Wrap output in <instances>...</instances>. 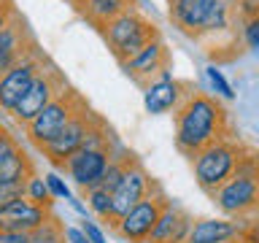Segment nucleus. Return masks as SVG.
Instances as JSON below:
<instances>
[{"label":"nucleus","instance_id":"nucleus-1","mask_svg":"<svg viewBox=\"0 0 259 243\" xmlns=\"http://www.w3.org/2000/svg\"><path fill=\"white\" fill-rule=\"evenodd\" d=\"M173 122H176V149L189 159L205 146L232 138V122L222 100L202 92L200 87H194L178 103V108L173 111Z\"/></svg>","mask_w":259,"mask_h":243},{"label":"nucleus","instance_id":"nucleus-2","mask_svg":"<svg viewBox=\"0 0 259 243\" xmlns=\"http://www.w3.org/2000/svg\"><path fill=\"white\" fill-rule=\"evenodd\" d=\"M167 16L173 27L192 40L227 32L238 22L232 0H167Z\"/></svg>","mask_w":259,"mask_h":243},{"label":"nucleus","instance_id":"nucleus-3","mask_svg":"<svg viewBox=\"0 0 259 243\" xmlns=\"http://www.w3.org/2000/svg\"><path fill=\"white\" fill-rule=\"evenodd\" d=\"M216 208L230 219L259 216V151L248 149L238 162L232 178L210 194Z\"/></svg>","mask_w":259,"mask_h":243},{"label":"nucleus","instance_id":"nucleus-4","mask_svg":"<svg viewBox=\"0 0 259 243\" xmlns=\"http://www.w3.org/2000/svg\"><path fill=\"white\" fill-rule=\"evenodd\" d=\"M248 151L246 143H240L238 138H224L205 146L202 151H197L192 157V170H194V181L202 192L213 194L222 184H227L238 168V162L243 159V154Z\"/></svg>","mask_w":259,"mask_h":243},{"label":"nucleus","instance_id":"nucleus-5","mask_svg":"<svg viewBox=\"0 0 259 243\" xmlns=\"http://www.w3.org/2000/svg\"><path fill=\"white\" fill-rule=\"evenodd\" d=\"M100 35H103L105 44H108L113 60L121 65L135 52H141L149 40L159 38L162 32H159L157 24H154L149 16H143L141 11H127V14L116 16V19H111L108 24H103Z\"/></svg>","mask_w":259,"mask_h":243},{"label":"nucleus","instance_id":"nucleus-6","mask_svg":"<svg viewBox=\"0 0 259 243\" xmlns=\"http://www.w3.org/2000/svg\"><path fill=\"white\" fill-rule=\"evenodd\" d=\"M84 105H87L84 95L76 92V89L68 84L60 95L54 97L52 103L46 105L44 111L38 113L35 119L30 122L27 127H24V135H27V141L35 143L38 149H40V146H46L49 141H52V138L60 135V130L68 125V122L76 116V113L84 108Z\"/></svg>","mask_w":259,"mask_h":243},{"label":"nucleus","instance_id":"nucleus-7","mask_svg":"<svg viewBox=\"0 0 259 243\" xmlns=\"http://www.w3.org/2000/svg\"><path fill=\"white\" fill-rule=\"evenodd\" d=\"M65 87H68V78H65V73L57 68L52 60H49L44 68H40V73L35 76V81L30 84V89L24 92V97L11 108V119H14L19 127H27L30 122L35 119L38 113L44 111L46 105L52 103Z\"/></svg>","mask_w":259,"mask_h":243},{"label":"nucleus","instance_id":"nucleus-8","mask_svg":"<svg viewBox=\"0 0 259 243\" xmlns=\"http://www.w3.org/2000/svg\"><path fill=\"white\" fill-rule=\"evenodd\" d=\"M46 62H49V54L40 49V44H35L0 76V111L11 113V108L24 97V92L30 89V84L35 81V76Z\"/></svg>","mask_w":259,"mask_h":243},{"label":"nucleus","instance_id":"nucleus-9","mask_svg":"<svg viewBox=\"0 0 259 243\" xmlns=\"http://www.w3.org/2000/svg\"><path fill=\"white\" fill-rule=\"evenodd\" d=\"M157 189H162V186L149 176V170H146L133 154L127 162V168H124V176H121L119 186L111 192V230H113V224H116V219H121L133 206H138L143 197H149V194L157 192Z\"/></svg>","mask_w":259,"mask_h":243},{"label":"nucleus","instance_id":"nucleus-10","mask_svg":"<svg viewBox=\"0 0 259 243\" xmlns=\"http://www.w3.org/2000/svg\"><path fill=\"white\" fill-rule=\"evenodd\" d=\"M167 194L157 189L151 192L149 197H143L138 206H133L127 211L121 219H116V224H113V232L119 235L124 243H146L149 240V235L154 230V224H157L159 214L165 211L167 206Z\"/></svg>","mask_w":259,"mask_h":243},{"label":"nucleus","instance_id":"nucleus-11","mask_svg":"<svg viewBox=\"0 0 259 243\" xmlns=\"http://www.w3.org/2000/svg\"><path fill=\"white\" fill-rule=\"evenodd\" d=\"M100 119V113H95L92 108H89V103L81 108L76 116H73L68 125H65L60 130V135L52 138L46 146H40V151H44V157L52 162V165L60 170L62 168V162L70 157V154H76L81 146H84L87 141V135H89V130L95 127V122Z\"/></svg>","mask_w":259,"mask_h":243},{"label":"nucleus","instance_id":"nucleus-12","mask_svg":"<svg viewBox=\"0 0 259 243\" xmlns=\"http://www.w3.org/2000/svg\"><path fill=\"white\" fill-rule=\"evenodd\" d=\"M170 65H173V54H170V49L167 44L159 38H154L149 40L141 52H135L130 60H124L119 65L121 70H124V76L133 81V84L138 87H149L151 81H157L165 70H170Z\"/></svg>","mask_w":259,"mask_h":243},{"label":"nucleus","instance_id":"nucleus-13","mask_svg":"<svg viewBox=\"0 0 259 243\" xmlns=\"http://www.w3.org/2000/svg\"><path fill=\"white\" fill-rule=\"evenodd\" d=\"M113 151H116V146L113 149H78L76 154H70L68 159L62 162V173H68V178H73V184L78 186V189H92V186L100 184V178L105 173V168H108V162L113 157Z\"/></svg>","mask_w":259,"mask_h":243},{"label":"nucleus","instance_id":"nucleus-14","mask_svg":"<svg viewBox=\"0 0 259 243\" xmlns=\"http://www.w3.org/2000/svg\"><path fill=\"white\" fill-rule=\"evenodd\" d=\"M194 87H197V84H192V81H181V78H173V73L165 70L157 81H151L149 87H143V105H146V111H149V113L176 111L178 103H181Z\"/></svg>","mask_w":259,"mask_h":243},{"label":"nucleus","instance_id":"nucleus-15","mask_svg":"<svg viewBox=\"0 0 259 243\" xmlns=\"http://www.w3.org/2000/svg\"><path fill=\"white\" fill-rule=\"evenodd\" d=\"M52 219V208L35 206L27 197L11 200L0 208V230L3 232H32L40 224H46Z\"/></svg>","mask_w":259,"mask_h":243},{"label":"nucleus","instance_id":"nucleus-16","mask_svg":"<svg viewBox=\"0 0 259 243\" xmlns=\"http://www.w3.org/2000/svg\"><path fill=\"white\" fill-rule=\"evenodd\" d=\"M35 44H38V38H35V32L30 30V22L24 19L22 14H16L14 19L8 22V27L0 32V76H3L24 52H30Z\"/></svg>","mask_w":259,"mask_h":243},{"label":"nucleus","instance_id":"nucleus-17","mask_svg":"<svg viewBox=\"0 0 259 243\" xmlns=\"http://www.w3.org/2000/svg\"><path fill=\"white\" fill-rule=\"evenodd\" d=\"M192 222H194V219L186 214L184 208L167 202L165 211L159 214L157 224H154V230H151V235H149V240H146V243H186L189 230H192Z\"/></svg>","mask_w":259,"mask_h":243},{"label":"nucleus","instance_id":"nucleus-18","mask_svg":"<svg viewBox=\"0 0 259 243\" xmlns=\"http://www.w3.org/2000/svg\"><path fill=\"white\" fill-rule=\"evenodd\" d=\"M68 3L81 19H87L97 30L121 14L138 11V0H68Z\"/></svg>","mask_w":259,"mask_h":243},{"label":"nucleus","instance_id":"nucleus-19","mask_svg":"<svg viewBox=\"0 0 259 243\" xmlns=\"http://www.w3.org/2000/svg\"><path fill=\"white\" fill-rule=\"evenodd\" d=\"M238 238V222L230 219H197L192 222L186 243H227Z\"/></svg>","mask_w":259,"mask_h":243},{"label":"nucleus","instance_id":"nucleus-20","mask_svg":"<svg viewBox=\"0 0 259 243\" xmlns=\"http://www.w3.org/2000/svg\"><path fill=\"white\" fill-rule=\"evenodd\" d=\"M84 194H87V208L111 227V194L105 189H100V186H92V189H87Z\"/></svg>","mask_w":259,"mask_h":243},{"label":"nucleus","instance_id":"nucleus-21","mask_svg":"<svg viewBox=\"0 0 259 243\" xmlns=\"http://www.w3.org/2000/svg\"><path fill=\"white\" fill-rule=\"evenodd\" d=\"M24 197L32 200L35 206H44V208H52L54 206V197L49 192V186L44 181V176H38V170L27 178V189H24Z\"/></svg>","mask_w":259,"mask_h":243},{"label":"nucleus","instance_id":"nucleus-22","mask_svg":"<svg viewBox=\"0 0 259 243\" xmlns=\"http://www.w3.org/2000/svg\"><path fill=\"white\" fill-rule=\"evenodd\" d=\"M240 40L246 49H254V52H259V14L254 16V19L243 22L240 24Z\"/></svg>","mask_w":259,"mask_h":243},{"label":"nucleus","instance_id":"nucleus-23","mask_svg":"<svg viewBox=\"0 0 259 243\" xmlns=\"http://www.w3.org/2000/svg\"><path fill=\"white\" fill-rule=\"evenodd\" d=\"M24 189H27V178L24 181H0V208L11 200L24 197Z\"/></svg>","mask_w":259,"mask_h":243},{"label":"nucleus","instance_id":"nucleus-24","mask_svg":"<svg viewBox=\"0 0 259 243\" xmlns=\"http://www.w3.org/2000/svg\"><path fill=\"white\" fill-rule=\"evenodd\" d=\"M19 149H22L19 141H16V138H14L11 133H8V130H6L3 125H0V168H3L6 162L11 159Z\"/></svg>","mask_w":259,"mask_h":243},{"label":"nucleus","instance_id":"nucleus-25","mask_svg":"<svg viewBox=\"0 0 259 243\" xmlns=\"http://www.w3.org/2000/svg\"><path fill=\"white\" fill-rule=\"evenodd\" d=\"M205 73H208V81H210V87H213V89H216V92L222 95V97H227V100H232V97H235V92H232V87L227 84V78L222 76V70H219L216 65H210V68H208Z\"/></svg>","mask_w":259,"mask_h":243},{"label":"nucleus","instance_id":"nucleus-26","mask_svg":"<svg viewBox=\"0 0 259 243\" xmlns=\"http://www.w3.org/2000/svg\"><path fill=\"white\" fill-rule=\"evenodd\" d=\"M238 238L243 243H259V216L243 219V224H238Z\"/></svg>","mask_w":259,"mask_h":243},{"label":"nucleus","instance_id":"nucleus-27","mask_svg":"<svg viewBox=\"0 0 259 243\" xmlns=\"http://www.w3.org/2000/svg\"><path fill=\"white\" fill-rule=\"evenodd\" d=\"M44 181H46V186H49V192H52V197H62V200H70V197H73L70 189H68V184H65L57 173H46Z\"/></svg>","mask_w":259,"mask_h":243},{"label":"nucleus","instance_id":"nucleus-28","mask_svg":"<svg viewBox=\"0 0 259 243\" xmlns=\"http://www.w3.org/2000/svg\"><path fill=\"white\" fill-rule=\"evenodd\" d=\"M81 230H84V235H87L89 243H108V240H105L103 227L97 224V222H89V219H84V222H81Z\"/></svg>","mask_w":259,"mask_h":243},{"label":"nucleus","instance_id":"nucleus-29","mask_svg":"<svg viewBox=\"0 0 259 243\" xmlns=\"http://www.w3.org/2000/svg\"><path fill=\"white\" fill-rule=\"evenodd\" d=\"M16 14H19V8H16L14 0H0V32L8 27V22H11Z\"/></svg>","mask_w":259,"mask_h":243},{"label":"nucleus","instance_id":"nucleus-30","mask_svg":"<svg viewBox=\"0 0 259 243\" xmlns=\"http://www.w3.org/2000/svg\"><path fill=\"white\" fill-rule=\"evenodd\" d=\"M62 235H65V243H89L81 227H68V224H65L62 227Z\"/></svg>","mask_w":259,"mask_h":243},{"label":"nucleus","instance_id":"nucleus-31","mask_svg":"<svg viewBox=\"0 0 259 243\" xmlns=\"http://www.w3.org/2000/svg\"><path fill=\"white\" fill-rule=\"evenodd\" d=\"M0 243H30L27 232H3L0 230Z\"/></svg>","mask_w":259,"mask_h":243},{"label":"nucleus","instance_id":"nucleus-32","mask_svg":"<svg viewBox=\"0 0 259 243\" xmlns=\"http://www.w3.org/2000/svg\"><path fill=\"white\" fill-rule=\"evenodd\" d=\"M70 206H73V208H76V211H78V214H81V216H84V219H87V206H84V202H81L78 197H70Z\"/></svg>","mask_w":259,"mask_h":243},{"label":"nucleus","instance_id":"nucleus-33","mask_svg":"<svg viewBox=\"0 0 259 243\" xmlns=\"http://www.w3.org/2000/svg\"><path fill=\"white\" fill-rule=\"evenodd\" d=\"M227 243H243L240 238H232V240H227Z\"/></svg>","mask_w":259,"mask_h":243}]
</instances>
